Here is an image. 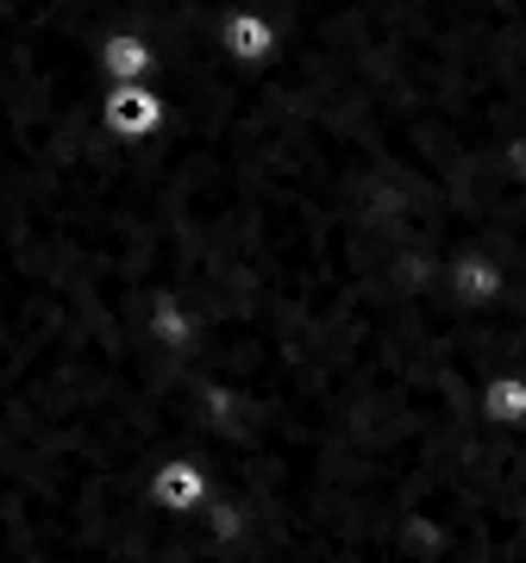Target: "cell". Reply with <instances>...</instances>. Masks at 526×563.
Here are the masks:
<instances>
[{"label":"cell","instance_id":"6da1fadb","mask_svg":"<svg viewBox=\"0 0 526 563\" xmlns=\"http://www.w3.org/2000/svg\"><path fill=\"white\" fill-rule=\"evenodd\" d=\"M195 495H201V476H195L188 463H169V470L157 476V501L163 507H188Z\"/></svg>","mask_w":526,"mask_h":563}]
</instances>
